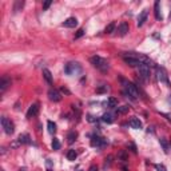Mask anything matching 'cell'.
Wrapping results in <instances>:
<instances>
[{
	"label": "cell",
	"mask_w": 171,
	"mask_h": 171,
	"mask_svg": "<svg viewBox=\"0 0 171 171\" xmlns=\"http://www.w3.org/2000/svg\"><path fill=\"white\" fill-rule=\"evenodd\" d=\"M90 60H91V63H92L94 67L98 68L100 72H107L108 68H110V64H108V62L106 60V59L100 58V56H98V55L92 56Z\"/></svg>",
	"instance_id": "obj_1"
},
{
	"label": "cell",
	"mask_w": 171,
	"mask_h": 171,
	"mask_svg": "<svg viewBox=\"0 0 171 171\" xmlns=\"http://www.w3.org/2000/svg\"><path fill=\"white\" fill-rule=\"evenodd\" d=\"M64 72L67 74V75H78V74L82 72V67L79 63H74V62H71V63H67L64 67Z\"/></svg>",
	"instance_id": "obj_2"
},
{
	"label": "cell",
	"mask_w": 171,
	"mask_h": 171,
	"mask_svg": "<svg viewBox=\"0 0 171 171\" xmlns=\"http://www.w3.org/2000/svg\"><path fill=\"white\" fill-rule=\"evenodd\" d=\"M1 127L7 135H12L13 131H15V126H13V123L7 116H1Z\"/></svg>",
	"instance_id": "obj_3"
},
{
	"label": "cell",
	"mask_w": 171,
	"mask_h": 171,
	"mask_svg": "<svg viewBox=\"0 0 171 171\" xmlns=\"http://www.w3.org/2000/svg\"><path fill=\"white\" fill-rule=\"evenodd\" d=\"M126 94L127 96H131L132 99H138L139 98V90L134 83H126Z\"/></svg>",
	"instance_id": "obj_4"
},
{
	"label": "cell",
	"mask_w": 171,
	"mask_h": 171,
	"mask_svg": "<svg viewBox=\"0 0 171 171\" xmlns=\"http://www.w3.org/2000/svg\"><path fill=\"white\" fill-rule=\"evenodd\" d=\"M156 78L161 83H164L167 86H170V80H169V75H167L166 70L163 67H156Z\"/></svg>",
	"instance_id": "obj_5"
},
{
	"label": "cell",
	"mask_w": 171,
	"mask_h": 171,
	"mask_svg": "<svg viewBox=\"0 0 171 171\" xmlns=\"http://www.w3.org/2000/svg\"><path fill=\"white\" fill-rule=\"evenodd\" d=\"M138 71H139V75H141L144 80H147V79L150 78V65L149 64L141 63L138 67Z\"/></svg>",
	"instance_id": "obj_6"
},
{
	"label": "cell",
	"mask_w": 171,
	"mask_h": 171,
	"mask_svg": "<svg viewBox=\"0 0 171 171\" xmlns=\"http://www.w3.org/2000/svg\"><path fill=\"white\" fill-rule=\"evenodd\" d=\"M48 98H50V100L55 102V103H58V102L62 100L60 92H59L58 90H55V88H51V90L48 91Z\"/></svg>",
	"instance_id": "obj_7"
},
{
	"label": "cell",
	"mask_w": 171,
	"mask_h": 171,
	"mask_svg": "<svg viewBox=\"0 0 171 171\" xmlns=\"http://www.w3.org/2000/svg\"><path fill=\"white\" fill-rule=\"evenodd\" d=\"M106 144V139L100 138V136H92V139H91V146L92 147H104Z\"/></svg>",
	"instance_id": "obj_8"
},
{
	"label": "cell",
	"mask_w": 171,
	"mask_h": 171,
	"mask_svg": "<svg viewBox=\"0 0 171 171\" xmlns=\"http://www.w3.org/2000/svg\"><path fill=\"white\" fill-rule=\"evenodd\" d=\"M39 108H40V104L39 103L31 104L30 108H28V111H27V118H33V116H36L39 114Z\"/></svg>",
	"instance_id": "obj_9"
},
{
	"label": "cell",
	"mask_w": 171,
	"mask_h": 171,
	"mask_svg": "<svg viewBox=\"0 0 171 171\" xmlns=\"http://www.w3.org/2000/svg\"><path fill=\"white\" fill-rule=\"evenodd\" d=\"M123 60H124V63L128 64L130 67H134V68H138L139 67V64H141V62L138 60V59H135V58H132V56H123Z\"/></svg>",
	"instance_id": "obj_10"
},
{
	"label": "cell",
	"mask_w": 171,
	"mask_h": 171,
	"mask_svg": "<svg viewBox=\"0 0 171 171\" xmlns=\"http://www.w3.org/2000/svg\"><path fill=\"white\" fill-rule=\"evenodd\" d=\"M8 86H11V80L7 76H3L0 80V94H4V91L8 88Z\"/></svg>",
	"instance_id": "obj_11"
},
{
	"label": "cell",
	"mask_w": 171,
	"mask_h": 171,
	"mask_svg": "<svg viewBox=\"0 0 171 171\" xmlns=\"http://www.w3.org/2000/svg\"><path fill=\"white\" fill-rule=\"evenodd\" d=\"M147 15H149V11H147V10H143L141 13H139V16H138V22H136L138 27H142V25L144 24V22H146V19H147Z\"/></svg>",
	"instance_id": "obj_12"
},
{
	"label": "cell",
	"mask_w": 171,
	"mask_h": 171,
	"mask_svg": "<svg viewBox=\"0 0 171 171\" xmlns=\"http://www.w3.org/2000/svg\"><path fill=\"white\" fill-rule=\"evenodd\" d=\"M128 124H130V127L135 128V130H139V128H142V122L139 120V118H136V116L131 118L130 122H128Z\"/></svg>",
	"instance_id": "obj_13"
},
{
	"label": "cell",
	"mask_w": 171,
	"mask_h": 171,
	"mask_svg": "<svg viewBox=\"0 0 171 171\" xmlns=\"http://www.w3.org/2000/svg\"><path fill=\"white\" fill-rule=\"evenodd\" d=\"M43 78L45 79V82H47L48 84H52L54 83L52 74H51V71L48 70V68H43Z\"/></svg>",
	"instance_id": "obj_14"
},
{
	"label": "cell",
	"mask_w": 171,
	"mask_h": 171,
	"mask_svg": "<svg viewBox=\"0 0 171 171\" xmlns=\"http://www.w3.org/2000/svg\"><path fill=\"white\" fill-rule=\"evenodd\" d=\"M78 25V20L76 18H68L67 20L63 23V27H67V28H75Z\"/></svg>",
	"instance_id": "obj_15"
},
{
	"label": "cell",
	"mask_w": 171,
	"mask_h": 171,
	"mask_svg": "<svg viewBox=\"0 0 171 171\" xmlns=\"http://www.w3.org/2000/svg\"><path fill=\"white\" fill-rule=\"evenodd\" d=\"M18 142L20 144H30L31 143V138L28 134H20L18 138Z\"/></svg>",
	"instance_id": "obj_16"
},
{
	"label": "cell",
	"mask_w": 171,
	"mask_h": 171,
	"mask_svg": "<svg viewBox=\"0 0 171 171\" xmlns=\"http://www.w3.org/2000/svg\"><path fill=\"white\" fill-rule=\"evenodd\" d=\"M154 13H155V19H156V20H162L161 3H159V1H155V4H154Z\"/></svg>",
	"instance_id": "obj_17"
},
{
	"label": "cell",
	"mask_w": 171,
	"mask_h": 171,
	"mask_svg": "<svg viewBox=\"0 0 171 171\" xmlns=\"http://www.w3.org/2000/svg\"><path fill=\"white\" fill-rule=\"evenodd\" d=\"M118 32H119V35L120 36L126 35V33L128 32V24L127 23H120V25H119V28H118Z\"/></svg>",
	"instance_id": "obj_18"
},
{
	"label": "cell",
	"mask_w": 171,
	"mask_h": 171,
	"mask_svg": "<svg viewBox=\"0 0 171 171\" xmlns=\"http://www.w3.org/2000/svg\"><path fill=\"white\" fill-rule=\"evenodd\" d=\"M159 143H161V146H162V149H163V151L166 154H169L170 152V146H169V142L166 141L164 138H161L159 139Z\"/></svg>",
	"instance_id": "obj_19"
},
{
	"label": "cell",
	"mask_w": 171,
	"mask_h": 171,
	"mask_svg": "<svg viewBox=\"0 0 171 171\" xmlns=\"http://www.w3.org/2000/svg\"><path fill=\"white\" fill-rule=\"evenodd\" d=\"M76 138H78V132L76 131H70V132L67 134V139H68V143H74V142L76 141Z\"/></svg>",
	"instance_id": "obj_20"
},
{
	"label": "cell",
	"mask_w": 171,
	"mask_h": 171,
	"mask_svg": "<svg viewBox=\"0 0 171 171\" xmlns=\"http://www.w3.org/2000/svg\"><path fill=\"white\" fill-rule=\"evenodd\" d=\"M102 120L104 122V123H112L114 122V118H112V114H110V112H106V114H103V116H102Z\"/></svg>",
	"instance_id": "obj_21"
},
{
	"label": "cell",
	"mask_w": 171,
	"mask_h": 171,
	"mask_svg": "<svg viewBox=\"0 0 171 171\" xmlns=\"http://www.w3.org/2000/svg\"><path fill=\"white\" fill-rule=\"evenodd\" d=\"M78 158V152L75 150H68L67 151V159L68 161H75Z\"/></svg>",
	"instance_id": "obj_22"
},
{
	"label": "cell",
	"mask_w": 171,
	"mask_h": 171,
	"mask_svg": "<svg viewBox=\"0 0 171 171\" xmlns=\"http://www.w3.org/2000/svg\"><path fill=\"white\" fill-rule=\"evenodd\" d=\"M112 159H114V156H112V155H108L107 158L104 159V164H103V169H104V170L110 169V166L112 164Z\"/></svg>",
	"instance_id": "obj_23"
},
{
	"label": "cell",
	"mask_w": 171,
	"mask_h": 171,
	"mask_svg": "<svg viewBox=\"0 0 171 171\" xmlns=\"http://www.w3.org/2000/svg\"><path fill=\"white\" fill-rule=\"evenodd\" d=\"M47 127H48V132L50 134H55L56 132V124L54 123V122H51V120H48L47 122Z\"/></svg>",
	"instance_id": "obj_24"
},
{
	"label": "cell",
	"mask_w": 171,
	"mask_h": 171,
	"mask_svg": "<svg viewBox=\"0 0 171 171\" xmlns=\"http://www.w3.org/2000/svg\"><path fill=\"white\" fill-rule=\"evenodd\" d=\"M23 5H24V1H23V0H18V1L15 3V5H13V11H15V12H19V11L23 8Z\"/></svg>",
	"instance_id": "obj_25"
},
{
	"label": "cell",
	"mask_w": 171,
	"mask_h": 171,
	"mask_svg": "<svg viewBox=\"0 0 171 171\" xmlns=\"http://www.w3.org/2000/svg\"><path fill=\"white\" fill-rule=\"evenodd\" d=\"M128 110H130V107L128 106H120V107L116 108V114H118V115H122V114L128 112Z\"/></svg>",
	"instance_id": "obj_26"
},
{
	"label": "cell",
	"mask_w": 171,
	"mask_h": 171,
	"mask_svg": "<svg viewBox=\"0 0 171 171\" xmlns=\"http://www.w3.org/2000/svg\"><path fill=\"white\" fill-rule=\"evenodd\" d=\"M107 104H108V107H111V108L116 107V106H118V99H115V98H108Z\"/></svg>",
	"instance_id": "obj_27"
},
{
	"label": "cell",
	"mask_w": 171,
	"mask_h": 171,
	"mask_svg": "<svg viewBox=\"0 0 171 171\" xmlns=\"http://www.w3.org/2000/svg\"><path fill=\"white\" fill-rule=\"evenodd\" d=\"M114 31H115V23H110V24L106 27L104 32H106V33H112Z\"/></svg>",
	"instance_id": "obj_28"
},
{
	"label": "cell",
	"mask_w": 171,
	"mask_h": 171,
	"mask_svg": "<svg viewBox=\"0 0 171 171\" xmlns=\"http://www.w3.org/2000/svg\"><path fill=\"white\" fill-rule=\"evenodd\" d=\"M118 158L120 159L122 162H127V161H128V156H127L126 151H120V152L118 154Z\"/></svg>",
	"instance_id": "obj_29"
},
{
	"label": "cell",
	"mask_w": 171,
	"mask_h": 171,
	"mask_svg": "<svg viewBox=\"0 0 171 171\" xmlns=\"http://www.w3.org/2000/svg\"><path fill=\"white\" fill-rule=\"evenodd\" d=\"M52 149L54 150H59V149H60V142H59V139L54 138V141H52Z\"/></svg>",
	"instance_id": "obj_30"
},
{
	"label": "cell",
	"mask_w": 171,
	"mask_h": 171,
	"mask_svg": "<svg viewBox=\"0 0 171 171\" xmlns=\"http://www.w3.org/2000/svg\"><path fill=\"white\" fill-rule=\"evenodd\" d=\"M83 35H84V30H83V28H80V30H79L78 32L75 33V39H79V38H82V36H83Z\"/></svg>",
	"instance_id": "obj_31"
},
{
	"label": "cell",
	"mask_w": 171,
	"mask_h": 171,
	"mask_svg": "<svg viewBox=\"0 0 171 171\" xmlns=\"http://www.w3.org/2000/svg\"><path fill=\"white\" fill-rule=\"evenodd\" d=\"M51 4H52V1H51V0H47V1H44V4H43V10L45 11L48 7H50Z\"/></svg>",
	"instance_id": "obj_32"
},
{
	"label": "cell",
	"mask_w": 171,
	"mask_h": 171,
	"mask_svg": "<svg viewBox=\"0 0 171 171\" xmlns=\"http://www.w3.org/2000/svg\"><path fill=\"white\" fill-rule=\"evenodd\" d=\"M107 90H108V87H107V86H104V87L98 88V90H96V92H98V94H102V92H106Z\"/></svg>",
	"instance_id": "obj_33"
},
{
	"label": "cell",
	"mask_w": 171,
	"mask_h": 171,
	"mask_svg": "<svg viewBox=\"0 0 171 171\" xmlns=\"http://www.w3.org/2000/svg\"><path fill=\"white\" fill-rule=\"evenodd\" d=\"M155 169H156V171H166V167H164L163 164H156Z\"/></svg>",
	"instance_id": "obj_34"
},
{
	"label": "cell",
	"mask_w": 171,
	"mask_h": 171,
	"mask_svg": "<svg viewBox=\"0 0 171 171\" xmlns=\"http://www.w3.org/2000/svg\"><path fill=\"white\" fill-rule=\"evenodd\" d=\"M88 171H99V169H98V166H95V164H92V166L88 169Z\"/></svg>",
	"instance_id": "obj_35"
},
{
	"label": "cell",
	"mask_w": 171,
	"mask_h": 171,
	"mask_svg": "<svg viewBox=\"0 0 171 171\" xmlns=\"http://www.w3.org/2000/svg\"><path fill=\"white\" fill-rule=\"evenodd\" d=\"M62 92H63V94H67V95H70V94H71L70 91H68L67 88H64V87H62Z\"/></svg>",
	"instance_id": "obj_36"
},
{
	"label": "cell",
	"mask_w": 171,
	"mask_h": 171,
	"mask_svg": "<svg viewBox=\"0 0 171 171\" xmlns=\"http://www.w3.org/2000/svg\"><path fill=\"white\" fill-rule=\"evenodd\" d=\"M130 147H131V149H132L134 152H136V147H135V144H134V143H131V144H130Z\"/></svg>",
	"instance_id": "obj_37"
},
{
	"label": "cell",
	"mask_w": 171,
	"mask_h": 171,
	"mask_svg": "<svg viewBox=\"0 0 171 171\" xmlns=\"http://www.w3.org/2000/svg\"><path fill=\"white\" fill-rule=\"evenodd\" d=\"M88 122H95V119H94V116H91V115H88Z\"/></svg>",
	"instance_id": "obj_38"
},
{
	"label": "cell",
	"mask_w": 171,
	"mask_h": 171,
	"mask_svg": "<svg viewBox=\"0 0 171 171\" xmlns=\"http://www.w3.org/2000/svg\"><path fill=\"white\" fill-rule=\"evenodd\" d=\"M122 169H123V171H128V170H127V167H122Z\"/></svg>",
	"instance_id": "obj_39"
},
{
	"label": "cell",
	"mask_w": 171,
	"mask_h": 171,
	"mask_svg": "<svg viewBox=\"0 0 171 171\" xmlns=\"http://www.w3.org/2000/svg\"><path fill=\"white\" fill-rule=\"evenodd\" d=\"M19 171H27V170H25V169H20V170H19Z\"/></svg>",
	"instance_id": "obj_40"
},
{
	"label": "cell",
	"mask_w": 171,
	"mask_h": 171,
	"mask_svg": "<svg viewBox=\"0 0 171 171\" xmlns=\"http://www.w3.org/2000/svg\"><path fill=\"white\" fill-rule=\"evenodd\" d=\"M169 18H170V20H171V12H170V16H169Z\"/></svg>",
	"instance_id": "obj_41"
},
{
	"label": "cell",
	"mask_w": 171,
	"mask_h": 171,
	"mask_svg": "<svg viewBox=\"0 0 171 171\" xmlns=\"http://www.w3.org/2000/svg\"><path fill=\"white\" fill-rule=\"evenodd\" d=\"M47 171H52V170H47Z\"/></svg>",
	"instance_id": "obj_42"
},
{
	"label": "cell",
	"mask_w": 171,
	"mask_h": 171,
	"mask_svg": "<svg viewBox=\"0 0 171 171\" xmlns=\"http://www.w3.org/2000/svg\"><path fill=\"white\" fill-rule=\"evenodd\" d=\"M0 171H4V170H0Z\"/></svg>",
	"instance_id": "obj_43"
}]
</instances>
